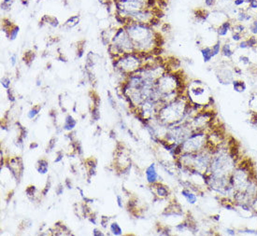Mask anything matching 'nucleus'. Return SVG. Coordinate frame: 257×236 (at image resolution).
Here are the masks:
<instances>
[{"label":"nucleus","instance_id":"f257e3e1","mask_svg":"<svg viewBox=\"0 0 257 236\" xmlns=\"http://www.w3.org/2000/svg\"><path fill=\"white\" fill-rule=\"evenodd\" d=\"M123 27L125 28L130 38L132 39L135 52H145L152 54L153 50H155L157 47H162V35L156 32L150 24L127 21L126 24Z\"/></svg>","mask_w":257,"mask_h":236},{"label":"nucleus","instance_id":"f03ea898","mask_svg":"<svg viewBox=\"0 0 257 236\" xmlns=\"http://www.w3.org/2000/svg\"><path fill=\"white\" fill-rule=\"evenodd\" d=\"M191 103L187 96L180 95L176 100L167 104H163L155 116L157 121L167 127L176 125L181 122H187L186 115Z\"/></svg>","mask_w":257,"mask_h":236},{"label":"nucleus","instance_id":"7ed1b4c3","mask_svg":"<svg viewBox=\"0 0 257 236\" xmlns=\"http://www.w3.org/2000/svg\"><path fill=\"white\" fill-rule=\"evenodd\" d=\"M236 158L229 149H221L220 146H216L212 153L209 172L207 174L218 177H230L237 166Z\"/></svg>","mask_w":257,"mask_h":236},{"label":"nucleus","instance_id":"20e7f679","mask_svg":"<svg viewBox=\"0 0 257 236\" xmlns=\"http://www.w3.org/2000/svg\"><path fill=\"white\" fill-rule=\"evenodd\" d=\"M186 92H187L186 96L190 103L192 105L199 106L203 108L210 104L212 101L210 90L200 81H193L190 82Z\"/></svg>","mask_w":257,"mask_h":236},{"label":"nucleus","instance_id":"39448f33","mask_svg":"<svg viewBox=\"0 0 257 236\" xmlns=\"http://www.w3.org/2000/svg\"><path fill=\"white\" fill-rule=\"evenodd\" d=\"M143 65L144 62L138 52L126 53L113 61L115 70L126 76L137 72Z\"/></svg>","mask_w":257,"mask_h":236},{"label":"nucleus","instance_id":"423d86ee","mask_svg":"<svg viewBox=\"0 0 257 236\" xmlns=\"http://www.w3.org/2000/svg\"><path fill=\"white\" fill-rule=\"evenodd\" d=\"M208 133L206 131L193 132L182 143L180 144L182 152L196 153L208 148Z\"/></svg>","mask_w":257,"mask_h":236},{"label":"nucleus","instance_id":"0eeeda50","mask_svg":"<svg viewBox=\"0 0 257 236\" xmlns=\"http://www.w3.org/2000/svg\"><path fill=\"white\" fill-rule=\"evenodd\" d=\"M111 44L118 48V50L121 51L123 55L126 54V53L135 52L134 44L123 26H120V27L116 28L111 38Z\"/></svg>","mask_w":257,"mask_h":236},{"label":"nucleus","instance_id":"6e6552de","mask_svg":"<svg viewBox=\"0 0 257 236\" xmlns=\"http://www.w3.org/2000/svg\"><path fill=\"white\" fill-rule=\"evenodd\" d=\"M214 119V112L212 110H208L204 108L203 110L197 112L189 121L190 126L194 132L205 131L212 123Z\"/></svg>","mask_w":257,"mask_h":236},{"label":"nucleus","instance_id":"1a4fd4ad","mask_svg":"<svg viewBox=\"0 0 257 236\" xmlns=\"http://www.w3.org/2000/svg\"><path fill=\"white\" fill-rule=\"evenodd\" d=\"M154 17H156V16H155V14H154L153 10L144 8V10L129 12L126 15V19H127V21L136 22V23L150 24V22L153 20Z\"/></svg>","mask_w":257,"mask_h":236},{"label":"nucleus","instance_id":"9d476101","mask_svg":"<svg viewBox=\"0 0 257 236\" xmlns=\"http://www.w3.org/2000/svg\"><path fill=\"white\" fill-rule=\"evenodd\" d=\"M150 189L158 199H166L170 195L169 189L166 185L162 184L161 182H156V183L150 185Z\"/></svg>","mask_w":257,"mask_h":236},{"label":"nucleus","instance_id":"9b49d317","mask_svg":"<svg viewBox=\"0 0 257 236\" xmlns=\"http://www.w3.org/2000/svg\"><path fill=\"white\" fill-rule=\"evenodd\" d=\"M145 176H146V180H147V182L150 185H153L154 183H156V182H159V175L157 173L155 163H150V165L146 168Z\"/></svg>","mask_w":257,"mask_h":236},{"label":"nucleus","instance_id":"f8f14e48","mask_svg":"<svg viewBox=\"0 0 257 236\" xmlns=\"http://www.w3.org/2000/svg\"><path fill=\"white\" fill-rule=\"evenodd\" d=\"M232 27L233 23L231 20H227L224 22L223 24H220L218 27H216V33L220 37H227L229 33H232Z\"/></svg>","mask_w":257,"mask_h":236},{"label":"nucleus","instance_id":"ddd939ff","mask_svg":"<svg viewBox=\"0 0 257 236\" xmlns=\"http://www.w3.org/2000/svg\"><path fill=\"white\" fill-rule=\"evenodd\" d=\"M180 194L184 197V199L186 200V202H187L188 203H190V204H194L197 202V195L191 189L186 188V187H185L184 189H181Z\"/></svg>","mask_w":257,"mask_h":236},{"label":"nucleus","instance_id":"4468645a","mask_svg":"<svg viewBox=\"0 0 257 236\" xmlns=\"http://www.w3.org/2000/svg\"><path fill=\"white\" fill-rule=\"evenodd\" d=\"M77 125V121L71 115H66V117L65 118V121H64V125L62 127L64 131L66 132H72L75 127Z\"/></svg>","mask_w":257,"mask_h":236},{"label":"nucleus","instance_id":"2eb2a0df","mask_svg":"<svg viewBox=\"0 0 257 236\" xmlns=\"http://www.w3.org/2000/svg\"><path fill=\"white\" fill-rule=\"evenodd\" d=\"M221 54L224 57L227 58V59H231L235 54V51L232 47V44L230 42H224L221 44Z\"/></svg>","mask_w":257,"mask_h":236},{"label":"nucleus","instance_id":"dca6fc26","mask_svg":"<svg viewBox=\"0 0 257 236\" xmlns=\"http://www.w3.org/2000/svg\"><path fill=\"white\" fill-rule=\"evenodd\" d=\"M37 171L40 175H46L49 170V162L46 159H40L37 162Z\"/></svg>","mask_w":257,"mask_h":236},{"label":"nucleus","instance_id":"f3484780","mask_svg":"<svg viewBox=\"0 0 257 236\" xmlns=\"http://www.w3.org/2000/svg\"><path fill=\"white\" fill-rule=\"evenodd\" d=\"M200 52H201V55L203 57L204 63H210V62L214 58L213 53H212V51H211V47H208V46L203 47L200 50Z\"/></svg>","mask_w":257,"mask_h":236},{"label":"nucleus","instance_id":"a211bd4d","mask_svg":"<svg viewBox=\"0 0 257 236\" xmlns=\"http://www.w3.org/2000/svg\"><path fill=\"white\" fill-rule=\"evenodd\" d=\"M232 85H233V89L235 92H245L247 90V85L246 83L243 81H238V79H234L232 81Z\"/></svg>","mask_w":257,"mask_h":236},{"label":"nucleus","instance_id":"6ab92c4d","mask_svg":"<svg viewBox=\"0 0 257 236\" xmlns=\"http://www.w3.org/2000/svg\"><path fill=\"white\" fill-rule=\"evenodd\" d=\"M79 23V15H74L68 18V20L65 21V23L64 24V26L68 29L74 28L75 26H77Z\"/></svg>","mask_w":257,"mask_h":236},{"label":"nucleus","instance_id":"aec40b11","mask_svg":"<svg viewBox=\"0 0 257 236\" xmlns=\"http://www.w3.org/2000/svg\"><path fill=\"white\" fill-rule=\"evenodd\" d=\"M109 231L114 236H121L123 234V230L116 221H113L109 224Z\"/></svg>","mask_w":257,"mask_h":236},{"label":"nucleus","instance_id":"412c9836","mask_svg":"<svg viewBox=\"0 0 257 236\" xmlns=\"http://www.w3.org/2000/svg\"><path fill=\"white\" fill-rule=\"evenodd\" d=\"M19 32H20V27H19V26L13 24L11 27L10 28V30H8V33L7 35V37L10 41H13V40H15V39L17 38V37H18Z\"/></svg>","mask_w":257,"mask_h":236},{"label":"nucleus","instance_id":"4be33fe9","mask_svg":"<svg viewBox=\"0 0 257 236\" xmlns=\"http://www.w3.org/2000/svg\"><path fill=\"white\" fill-rule=\"evenodd\" d=\"M35 58H36V54H35V52L33 51H26L24 53V62L28 66H30L31 64L33 63Z\"/></svg>","mask_w":257,"mask_h":236},{"label":"nucleus","instance_id":"5701e85b","mask_svg":"<svg viewBox=\"0 0 257 236\" xmlns=\"http://www.w3.org/2000/svg\"><path fill=\"white\" fill-rule=\"evenodd\" d=\"M40 110H41V106H39V105H38V106H34L33 108H31V109L28 111V113H27V117H28V119H34L36 118L37 116L39 114V112H40Z\"/></svg>","mask_w":257,"mask_h":236},{"label":"nucleus","instance_id":"b1692460","mask_svg":"<svg viewBox=\"0 0 257 236\" xmlns=\"http://www.w3.org/2000/svg\"><path fill=\"white\" fill-rule=\"evenodd\" d=\"M91 116H92V119L94 121H97L98 119H100V110H99V106H93V108H91Z\"/></svg>","mask_w":257,"mask_h":236},{"label":"nucleus","instance_id":"393cba45","mask_svg":"<svg viewBox=\"0 0 257 236\" xmlns=\"http://www.w3.org/2000/svg\"><path fill=\"white\" fill-rule=\"evenodd\" d=\"M232 32L235 33H238V34H242L244 35L246 32V27L243 24L240 23H237V24H233V27H232Z\"/></svg>","mask_w":257,"mask_h":236},{"label":"nucleus","instance_id":"a878e982","mask_svg":"<svg viewBox=\"0 0 257 236\" xmlns=\"http://www.w3.org/2000/svg\"><path fill=\"white\" fill-rule=\"evenodd\" d=\"M221 40H218L217 42H215L211 47V51H212V53H213L214 57L221 54Z\"/></svg>","mask_w":257,"mask_h":236},{"label":"nucleus","instance_id":"bb28decb","mask_svg":"<svg viewBox=\"0 0 257 236\" xmlns=\"http://www.w3.org/2000/svg\"><path fill=\"white\" fill-rule=\"evenodd\" d=\"M248 31H249L251 35H255V37H257V21L255 19L250 23V25L248 26Z\"/></svg>","mask_w":257,"mask_h":236},{"label":"nucleus","instance_id":"cd10ccee","mask_svg":"<svg viewBox=\"0 0 257 236\" xmlns=\"http://www.w3.org/2000/svg\"><path fill=\"white\" fill-rule=\"evenodd\" d=\"M37 192V188L34 185L28 186L25 189V194L28 198H34Z\"/></svg>","mask_w":257,"mask_h":236},{"label":"nucleus","instance_id":"c85d7f7f","mask_svg":"<svg viewBox=\"0 0 257 236\" xmlns=\"http://www.w3.org/2000/svg\"><path fill=\"white\" fill-rule=\"evenodd\" d=\"M56 142H57V137H52L51 140L48 142V146H47V149H46V153H50L51 151H52V149H54L55 148V146H56Z\"/></svg>","mask_w":257,"mask_h":236},{"label":"nucleus","instance_id":"c756f323","mask_svg":"<svg viewBox=\"0 0 257 236\" xmlns=\"http://www.w3.org/2000/svg\"><path fill=\"white\" fill-rule=\"evenodd\" d=\"M10 83H11V81H10V78L3 77L1 78V86L4 89H6V90H8V89L10 88Z\"/></svg>","mask_w":257,"mask_h":236},{"label":"nucleus","instance_id":"7c9ffc66","mask_svg":"<svg viewBox=\"0 0 257 236\" xmlns=\"http://www.w3.org/2000/svg\"><path fill=\"white\" fill-rule=\"evenodd\" d=\"M247 40L251 49L257 47V37L255 35H250L249 37H247Z\"/></svg>","mask_w":257,"mask_h":236},{"label":"nucleus","instance_id":"2f4dec72","mask_svg":"<svg viewBox=\"0 0 257 236\" xmlns=\"http://www.w3.org/2000/svg\"><path fill=\"white\" fill-rule=\"evenodd\" d=\"M237 48L240 49V50H243V51H244V50H249V49H251L249 43H248L247 38L246 39H242L240 42H238L237 43Z\"/></svg>","mask_w":257,"mask_h":236},{"label":"nucleus","instance_id":"473e14b6","mask_svg":"<svg viewBox=\"0 0 257 236\" xmlns=\"http://www.w3.org/2000/svg\"><path fill=\"white\" fill-rule=\"evenodd\" d=\"M243 35H244L232 32V34H231V39H232V40L235 43H238V42H240L242 39H243Z\"/></svg>","mask_w":257,"mask_h":236},{"label":"nucleus","instance_id":"72a5a7b5","mask_svg":"<svg viewBox=\"0 0 257 236\" xmlns=\"http://www.w3.org/2000/svg\"><path fill=\"white\" fill-rule=\"evenodd\" d=\"M13 2V0H2L1 2V8L3 10H10L11 7V4Z\"/></svg>","mask_w":257,"mask_h":236},{"label":"nucleus","instance_id":"f704fd0d","mask_svg":"<svg viewBox=\"0 0 257 236\" xmlns=\"http://www.w3.org/2000/svg\"><path fill=\"white\" fill-rule=\"evenodd\" d=\"M51 187H52V180H51L50 177H49V179L47 180V183H46L45 187H44V189H43L42 191H41V194H42L43 196L47 195L48 192H49V191H50V189H51Z\"/></svg>","mask_w":257,"mask_h":236},{"label":"nucleus","instance_id":"c9c22d12","mask_svg":"<svg viewBox=\"0 0 257 236\" xmlns=\"http://www.w3.org/2000/svg\"><path fill=\"white\" fill-rule=\"evenodd\" d=\"M233 5H234V7H236L237 8H239V10H240V8H242L241 7L245 6V5L248 6V4L246 2V0H233Z\"/></svg>","mask_w":257,"mask_h":236},{"label":"nucleus","instance_id":"e433bc0d","mask_svg":"<svg viewBox=\"0 0 257 236\" xmlns=\"http://www.w3.org/2000/svg\"><path fill=\"white\" fill-rule=\"evenodd\" d=\"M83 55H84V45H79H79L77 46V50H76V56H77V58H79V59H81V58L83 57Z\"/></svg>","mask_w":257,"mask_h":236},{"label":"nucleus","instance_id":"4c0bfd02","mask_svg":"<svg viewBox=\"0 0 257 236\" xmlns=\"http://www.w3.org/2000/svg\"><path fill=\"white\" fill-rule=\"evenodd\" d=\"M108 102L113 108H116V101H115L113 95L111 94V92H110L109 91H108Z\"/></svg>","mask_w":257,"mask_h":236},{"label":"nucleus","instance_id":"58836bf2","mask_svg":"<svg viewBox=\"0 0 257 236\" xmlns=\"http://www.w3.org/2000/svg\"><path fill=\"white\" fill-rule=\"evenodd\" d=\"M109 217H106V216H102L101 217V219H100V225L103 227L104 229H106L109 225Z\"/></svg>","mask_w":257,"mask_h":236},{"label":"nucleus","instance_id":"ea45409f","mask_svg":"<svg viewBox=\"0 0 257 236\" xmlns=\"http://www.w3.org/2000/svg\"><path fill=\"white\" fill-rule=\"evenodd\" d=\"M239 62L243 65H251V60L250 58L246 56V55H242L239 57Z\"/></svg>","mask_w":257,"mask_h":236},{"label":"nucleus","instance_id":"a19ab883","mask_svg":"<svg viewBox=\"0 0 257 236\" xmlns=\"http://www.w3.org/2000/svg\"><path fill=\"white\" fill-rule=\"evenodd\" d=\"M218 1L219 0H204V3L207 8H214Z\"/></svg>","mask_w":257,"mask_h":236},{"label":"nucleus","instance_id":"79ce46f5","mask_svg":"<svg viewBox=\"0 0 257 236\" xmlns=\"http://www.w3.org/2000/svg\"><path fill=\"white\" fill-rule=\"evenodd\" d=\"M7 94H8V99L10 100V103H14V102L16 101V98H15L14 95H13L12 91H11V89H10H10H8V90H7Z\"/></svg>","mask_w":257,"mask_h":236},{"label":"nucleus","instance_id":"37998d69","mask_svg":"<svg viewBox=\"0 0 257 236\" xmlns=\"http://www.w3.org/2000/svg\"><path fill=\"white\" fill-rule=\"evenodd\" d=\"M63 158H64V153H63V151H58V152H56V158H55V160H54V162H55V163L61 162L62 161H63Z\"/></svg>","mask_w":257,"mask_h":236},{"label":"nucleus","instance_id":"c03bdc74","mask_svg":"<svg viewBox=\"0 0 257 236\" xmlns=\"http://www.w3.org/2000/svg\"><path fill=\"white\" fill-rule=\"evenodd\" d=\"M64 192V185L63 184H59L58 186L55 188V193L57 195H62Z\"/></svg>","mask_w":257,"mask_h":236},{"label":"nucleus","instance_id":"a18cd8bd","mask_svg":"<svg viewBox=\"0 0 257 236\" xmlns=\"http://www.w3.org/2000/svg\"><path fill=\"white\" fill-rule=\"evenodd\" d=\"M116 203L119 208H123V197L121 195H117L116 196Z\"/></svg>","mask_w":257,"mask_h":236},{"label":"nucleus","instance_id":"49530a36","mask_svg":"<svg viewBox=\"0 0 257 236\" xmlns=\"http://www.w3.org/2000/svg\"><path fill=\"white\" fill-rule=\"evenodd\" d=\"M92 233L94 236H103L104 235V233H102V230L100 229H97V228L93 229V233Z\"/></svg>","mask_w":257,"mask_h":236},{"label":"nucleus","instance_id":"de8ad7c7","mask_svg":"<svg viewBox=\"0 0 257 236\" xmlns=\"http://www.w3.org/2000/svg\"><path fill=\"white\" fill-rule=\"evenodd\" d=\"M88 219H89V221L94 225H97V217H95V215H93V214H91L90 217H88Z\"/></svg>","mask_w":257,"mask_h":236},{"label":"nucleus","instance_id":"09e8293b","mask_svg":"<svg viewBox=\"0 0 257 236\" xmlns=\"http://www.w3.org/2000/svg\"><path fill=\"white\" fill-rule=\"evenodd\" d=\"M10 65L11 66H15L16 64H17V55L16 54H12L10 58Z\"/></svg>","mask_w":257,"mask_h":236},{"label":"nucleus","instance_id":"8fccbe9b","mask_svg":"<svg viewBox=\"0 0 257 236\" xmlns=\"http://www.w3.org/2000/svg\"><path fill=\"white\" fill-rule=\"evenodd\" d=\"M65 185L66 186V188H68V189H72V183H71V181H70L69 178H66L65 179Z\"/></svg>","mask_w":257,"mask_h":236},{"label":"nucleus","instance_id":"3c124183","mask_svg":"<svg viewBox=\"0 0 257 236\" xmlns=\"http://www.w3.org/2000/svg\"><path fill=\"white\" fill-rule=\"evenodd\" d=\"M38 144L37 143V142H32L30 145H29V149H38Z\"/></svg>","mask_w":257,"mask_h":236},{"label":"nucleus","instance_id":"603ef678","mask_svg":"<svg viewBox=\"0 0 257 236\" xmlns=\"http://www.w3.org/2000/svg\"><path fill=\"white\" fill-rule=\"evenodd\" d=\"M226 233L229 235H235V234H236V230H232V229H226Z\"/></svg>","mask_w":257,"mask_h":236},{"label":"nucleus","instance_id":"864d4df0","mask_svg":"<svg viewBox=\"0 0 257 236\" xmlns=\"http://www.w3.org/2000/svg\"><path fill=\"white\" fill-rule=\"evenodd\" d=\"M28 2L29 0H22V4H23V6H25V7L28 6Z\"/></svg>","mask_w":257,"mask_h":236},{"label":"nucleus","instance_id":"5fc2aeb1","mask_svg":"<svg viewBox=\"0 0 257 236\" xmlns=\"http://www.w3.org/2000/svg\"><path fill=\"white\" fill-rule=\"evenodd\" d=\"M41 85V79L38 78L37 79V86H40Z\"/></svg>","mask_w":257,"mask_h":236},{"label":"nucleus","instance_id":"6e6d98bb","mask_svg":"<svg viewBox=\"0 0 257 236\" xmlns=\"http://www.w3.org/2000/svg\"><path fill=\"white\" fill-rule=\"evenodd\" d=\"M252 0H246V2H247V4H249L250 2H251Z\"/></svg>","mask_w":257,"mask_h":236},{"label":"nucleus","instance_id":"4d7b16f0","mask_svg":"<svg viewBox=\"0 0 257 236\" xmlns=\"http://www.w3.org/2000/svg\"><path fill=\"white\" fill-rule=\"evenodd\" d=\"M254 19L257 21V13H255V15H254Z\"/></svg>","mask_w":257,"mask_h":236},{"label":"nucleus","instance_id":"13d9d810","mask_svg":"<svg viewBox=\"0 0 257 236\" xmlns=\"http://www.w3.org/2000/svg\"><path fill=\"white\" fill-rule=\"evenodd\" d=\"M38 1H39V0H38Z\"/></svg>","mask_w":257,"mask_h":236}]
</instances>
